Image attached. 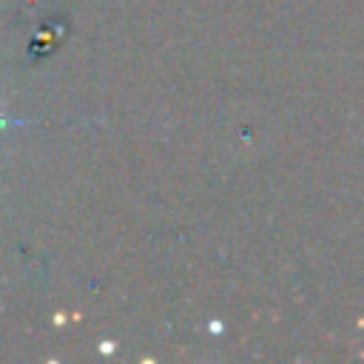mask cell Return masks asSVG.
I'll return each mask as SVG.
<instances>
[{
    "mask_svg": "<svg viewBox=\"0 0 364 364\" xmlns=\"http://www.w3.org/2000/svg\"><path fill=\"white\" fill-rule=\"evenodd\" d=\"M100 353L111 355V353H114V344H111V341H102V344H100Z\"/></svg>",
    "mask_w": 364,
    "mask_h": 364,
    "instance_id": "1",
    "label": "cell"
},
{
    "mask_svg": "<svg viewBox=\"0 0 364 364\" xmlns=\"http://www.w3.org/2000/svg\"><path fill=\"white\" fill-rule=\"evenodd\" d=\"M3 125H9V122H6V119H0V128H3Z\"/></svg>",
    "mask_w": 364,
    "mask_h": 364,
    "instance_id": "2",
    "label": "cell"
}]
</instances>
